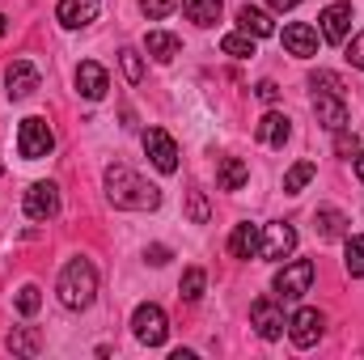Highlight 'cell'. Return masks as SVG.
Wrapping results in <instances>:
<instances>
[{"instance_id": "cell-34", "label": "cell", "mask_w": 364, "mask_h": 360, "mask_svg": "<svg viewBox=\"0 0 364 360\" xmlns=\"http://www.w3.org/2000/svg\"><path fill=\"white\" fill-rule=\"evenodd\" d=\"M339 140H335V149H339V157H356L360 153V140L356 136H348V132H335Z\"/></svg>"}, {"instance_id": "cell-21", "label": "cell", "mask_w": 364, "mask_h": 360, "mask_svg": "<svg viewBox=\"0 0 364 360\" xmlns=\"http://www.w3.org/2000/svg\"><path fill=\"white\" fill-rule=\"evenodd\" d=\"M216 179H220V191H242L246 179H250V170H246V162H242V157H225V162H220V170H216Z\"/></svg>"}, {"instance_id": "cell-11", "label": "cell", "mask_w": 364, "mask_h": 360, "mask_svg": "<svg viewBox=\"0 0 364 360\" xmlns=\"http://www.w3.org/2000/svg\"><path fill=\"white\" fill-rule=\"evenodd\" d=\"M292 246H296V229H292V225H284V221H275V225H267V238H263L259 255H263V259H272V263H279V259H288V255H292Z\"/></svg>"}, {"instance_id": "cell-24", "label": "cell", "mask_w": 364, "mask_h": 360, "mask_svg": "<svg viewBox=\"0 0 364 360\" xmlns=\"http://www.w3.org/2000/svg\"><path fill=\"white\" fill-rule=\"evenodd\" d=\"M314 174H318V166H314V162H296V166H292V170L284 174V191H288V195H296V191H305Z\"/></svg>"}, {"instance_id": "cell-30", "label": "cell", "mask_w": 364, "mask_h": 360, "mask_svg": "<svg viewBox=\"0 0 364 360\" xmlns=\"http://www.w3.org/2000/svg\"><path fill=\"white\" fill-rule=\"evenodd\" d=\"M348 275H364V238H348Z\"/></svg>"}, {"instance_id": "cell-15", "label": "cell", "mask_w": 364, "mask_h": 360, "mask_svg": "<svg viewBox=\"0 0 364 360\" xmlns=\"http://www.w3.org/2000/svg\"><path fill=\"white\" fill-rule=\"evenodd\" d=\"M77 90H81V97H90V102H102L106 90H110L106 68H102V64H93V60H85V64L77 68Z\"/></svg>"}, {"instance_id": "cell-6", "label": "cell", "mask_w": 364, "mask_h": 360, "mask_svg": "<svg viewBox=\"0 0 364 360\" xmlns=\"http://www.w3.org/2000/svg\"><path fill=\"white\" fill-rule=\"evenodd\" d=\"M26 216L30 221H55L60 216V186L55 182H30V191H26Z\"/></svg>"}, {"instance_id": "cell-35", "label": "cell", "mask_w": 364, "mask_h": 360, "mask_svg": "<svg viewBox=\"0 0 364 360\" xmlns=\"http://www.w3.org/2000/svg\"><path fill=\"white\" fill-rule=\"evenodd\" d=\"M348 64H352V68H364V30L348 43Z\"/></svg>"}, {"instance_id": "cell-38", "label": "cell", "mask_w": 364, "mask_h": 360, "mask_svg": "<svg viewBox=\"0 0 364 360\" xmlns=\"http://www.w3.org/2000/svg\"><path fill=\"white\" fill-rule=\"evenodd\" d=\"M267 4H272V9H279V13H288V9H296L301 0H267Z\"/></svg>"}, {"instance_id": "cell-7", "label": "cell", "mask_w": 364, "mask_h": 360, "mask_svg": "<svg viewBox=\"0 0 364 360\" xmlns=\"http://www.w3.org/2000/svg\"><path fill=\"white\" fill-rule=\"evenodd\" d=\"M144 153H149V162H153L161 174H174V170H178V144L170 140V132L149 127V132H144Z\"/></svg>"}, {"instance_id": "cell-20", "label": "cell", "mask_w": 364, "mask_h": 360, "mask_svg": "<svg viewBox=\"0 0 364 360\" xmlns=\"http://www.w3.org/2000/svg\"><path fill=\"white\" fill-rule=\"evenodd\" d=\"M284 140H288V119H284V115H275V110H267V115L259 119V144L284 149Z\"/></svg>"}, {"instance_id": "cell-12", "label": "cell", "mask_w": 364, "mask_h": 360, "mask_svg": "<svg viewBox=\"0 0 364 360\" xmlns=\"http://www.w3.org/2000/svg\"><path fill=\"white\" fill-rule=\"evenodd\" d=\"M318 26H322V38L326 43H343L348 38V30H352V4H326L322 9V17H318Z\"/></svg>"}, {"instance_id": "cell-37", "label": "cell", "mask_w": 364, "mask_h": 360, "mask_svg": "<svg viewBox=\"0 0 364 360\" xmlns=\"http://www.w3.org/2000/svg\"><path fill=\"white\" fill-rule=\"evenodd\" d=\"M149 263H153V268L170 263V250H166V246H149Z\"/></svg>"}, {"instance_id": "cell-25", "label": "cell", "mask_w": 364, "mask_h": 360, "mask_svg": "<svg viewBox=\"0 0 364 360\" xmlns=\"http://www.w3.org/2000/svg\"><path fill=\"white\" fill-rule=\"evenodd\" d=\"M220 51H225V55H237V60H250V55H255V38H250L246 30H242V34H225V38H220Z\"/></svg>"}, {"instance_id": "cell-27", "label": "cell", "mask_w": 364, "mask_h": 360, "mask_svg": "<svg viewBox=\"0 0 364 360\" xmlns=\"http://www.w3.org/2000/svg\"><path fill=\"white\" fill-rule=\"evenodd\" d=\"M203 284H208L203 268H186L182 271V301H199L203 297Z\"/></svg>"}, {"instance_id": "cell-13", "label": "cell", "mask_w": 364, "mask_h": 360, "mask_svg": "<svg viewBox=\"0 0 364 360\" xmlns=\"http://www.w3.org/2000/svg\"><path fill=\"white\" fill-rule=\"evenodd\" d=\"M284 47H288V55L309 60V55H318V30L305 26V21H288L284 26Z\"/></svg>"}, {"instance_id": "cell-18", "label": "cell", "mask_w": 364, "mask_h": 360, "mask_svg": "<svg viewBox=\"0 0 364 360\" xmlns=\"http://www.w3.org/2000/svg\"><path fill=\"white\" fill-rule=\"evenodd\" d=\"M237 26H242L250 38H272V34H275V21L263 13V9H255V4H242V13H237Z\"/></svg>"}, {"instance_id": "cell-5", "label": "cell", "mask_w": 364, "mask_h": 360, "mask_svg": "<svg viewBox=\"0 0 364 360\" xmlns=\"http://www.w3.org/2000/svg\"><path fill=\"white\" fill-rule=\"evenodd\" d=\"M17 149H21L26 162H38V157H47L55 149V136H51V127L43 119H26L21 132H17Z\"/></svg>"}, {"instance_id": "cell-9", "label": "cell", "mask_w": 364, "mask_h": 360, "mask_svg": "<svg viewBox=\"0 0 364 360\" xmlns=\"http://www.w3.org/2000/svg\"><path fill=\"white\" fill-rule=\"evenodd\" d=\"M322 327H326V318L318 314V309H296L292 314V322H288V335H292V344L296 348H314L318 339H322Z\"/></svg>"}, {"instance_id": "cell-17", "label": "cell", "mask_w": 364, "mask_h": 360, "mask_svg": "<svg viewBox=\"0 0 364 360\" xmlns=\"http://www.w3.org/2000/svg\"><path fill=\"white\" fill-rule=\"evenodd\" d=\"M259 246H263V233H259V225H237L233 229V238H229V250H233V259H255L259 255Z\"/></svg>"}, {"instance_id": "cell-31", "label": "cell", "mask_w": 364, "mask_h": 360, "mask_svg": "<svg viewBox=\"0 0 364 360\" xmlns=\"http://www.w3.org/2000/svg\"><path fill=\"white\" fill-rule=\"evenodd\" d=\"M178 9V0H140V13L149 17V21H157V17H166V13H174Z\"/></svg>"}, {"instance_id": "cell-19", "label": "cell", "mask_w": 364, "mask_h": 360, "mask_svg": "<svg viewBox=\"0 0 364 360\" xmlns=\"http://www.w3.org/2000/svg\"><path fill=\"white\" fill-rule=\"evenodd\" d=\"M144 47H149V55H153V60H161V64H170V60H174V55L182 51L178 34H166V30H149Z\"/></svg>"}, {"instance_id": "cell-33", "label": "cell", "mask_w": 364, "mask_h": 360, "mask_svg": "<svg viewBox=\"0 0 364 360\" xmlns=\"http://www.w3.org/2000/svg\"><path fill=\"white\" fill-rule=\"evenodd\" d=\"M38 305H43V297H38V288H34V284H26V288L17 292V309H21V314H34Z\"/></svg>"}, {"instance_id": "cell-3", "label": "cell", "mask_w": 364, "mask_h": 360, "mask_svg": "<svg viewBox=\"0 0 364 360\" xmlns=\"http://www.w3.org/2000/svg\"><path fill=\"white\" fill-rule=\"evenodd\" d=\"M132 331H136V339H140V344L161 348V344H166V335H170V322H166L161 305H136V314H132Z\"/></svg>"}, {"instance_id": "cell-16", "label": "cell", "mask_w": 364, "mask_h": 360, "mask_svg": "<svg viewBox=\"0 0 364 360\" xmlns=\"http://www.w3.org/2000/svg\"><path fill=\"white\" fill-rule=\"evenodd\" d=\"M97 0H60V9H55V17H60V26H68V30H81V26H90L97 21Z\"/></svg>"}, {"instance_id": "cell-40", "label": "cell", "mask_w": 364, "mask_h": 360, "mask_svg": "<svg viewBox=\"0 0 364 360\" xmlns=\"http://www.w3.org/2000/svg\"><path fill=\"white\" fill-rule=\"evenodd\" d=\"M4 30H9V21H4V13H0V38H4Z\"/></svg>"}, {"instance_id": "cell-8", "label": "cell", "mask_w": 364, "mask_h": 360, "mask_svg": "<svg viewBox=\"0 0 364 360\" xmlns=\"http://www.w3.org/2000/svg\"><path fill=\"white\" fill-rule=\"evenodd\" d=\"M314 110H318V123L326 132H343L348 127V102H343V93L314 90Z\"/></svg>"}, {"instance_id": "cell-4", "label": "cell", "mask_w": 364, "mask_h": 360, "mask_svg": "<svg viewBox=\"0 0 364 360\" xmlns=\"http://www.w3.org/2000/svg\"><path fill=\"white\" fill-rule=\"evenodd\" d=\"M309 284H314V263L309 259H296V263H288V268L275 275V297L279 301H301L309 292Z\"/></svg>"}, {"instance_id": "cell-26", "label": "cell", "mask_w": 364, "mask_h": 360, "mask_svg": "<svg viewBox=\"0 0 364 360\" xmlns=\"http://www.w3.org/2000/svg\"><path fill=\"white\" fill-rule=\"evenodd\" d=\"M119 64H123V77H127L132 85H140V81H144V60H140V51H136V47H123V51H119Z\"/></svg>"}, {"instance_id": "cell-32", "label": "cell", "mask_w": 364, "mask_h": 360, "mask_svg": "<svg viewBox=\"0 0 364 360\" xmlns=\"http://www.w3.org/2000/svg\"><path fill=\"white\" fill-rule=\"evenodd\" d=\"M309 85H314V90H331V93H343V81H339L335 73H326V68H318V73L309 77Z\"/></svg>"}, {"instance_id": "cell-14", "label": "cell", "mask_w": 364, "mask_h": 360, "mask_svg": "<svg viewBox=\"0 0 364 360\" xmlns=\"http://www.w3.org/2000/svg\"><path fill=\"white\" fill-rule=\"evenodd\" d=\"M4 81H9V97H30L43 85V77H38V68L30 60H13L9 73H4Z\"/></svg>"}, {"instance_id": "cell-23", "label": "cell", "mask_w": 364, "mask_h": 360, "mask_svg": "<svg viewBox=\"0 0 364 360\" xmlns=\"http://www.w3.org/2000/svg\"><path fill=\"white\" fill-rule=\"evenodd\" d=\"M182 13L195 21V26H212L220 17V0H182Z\"/></svg>"}, {"instance_id": "cell-28", "label": "cell", "mask_w": 364, "mask_h": 360, "mask_svg": "<svg viewBox=\"0 0 364 360\" xmlns=\"http://www.w3.org/2000/svg\"><path fill=\"white\" fill-rule=\"evenodd\" d=\"M186 212H191V221H195V225H208V216H212L208 195H203V191H191V195H186Z\"/></svg>"}, {"instance_id": "cell-2", "label": "cell", "mask_w": 364, "mask_h": 360, "mask_svg": "<svg viewBox=\"0 0 364 360\" xmlns=\"http://www.w3.org/2000/svg\"><path fill=\"white\" fill-rule=\"evenodd\" d=\"M60 301L68 309H85L93 297H97V271H93L90 259H73L68 268L60 271V284H55Z\"/></svg>"}, {"instance_id": "cell-39", "label": "cell", "mask_w": 364, "mask_h": 360, "mask_svg": "<svg viewBox=\"0 0 364 360\" xmlns=\"http://www.w3.org/2000/svg\"><path fill=\"white\" fill-rule=\"evenodd\" d=\"M356 179L364 182V149H360V153H356Z\"/></svg>"}, {"instance_id": "cell-22", "label": "cell", "mask_w": 364, "mask_h": 360, "mask_svg": "<svg viewBox=\"0 0 364 360\" xmlns=\"http://www.w3.org/2000/svg\"><path fill=\"white\" fill-rule=\"evenodd\" d=\"M343 225H348V216L339 212V208H318V233L326 238V242H335V238H343Z\"/></svg>"}, {"instance_id": "cell-36", "label": "cell", "mask_w": 364, "mask_h": 360, "mask_svg": "<svg viewBox=\"0 0 364 360\" xmlns=\"http://www.w3.org/2000/svg\"><path fill=\"white\" fill-rule=\"evenodd\" d=\"M259 97H263V102H279V85H275V81H259Z\"/></svg>"}, {"instance_id": "cell-10", "label": "cell", "mask_w": 364, "mask_h": 360, "mask_svg": "<svg viewBox=\"0 0 364 360\" xmlns=\"http://www.w3.org/2000/svg\"><path fill=\"white\" fill-rule=\"evenodd\" d=\"M250 318H255V331H259L267 344L279 339V335H284V327H288V322H284V314H279V305H275L272 297H259V301L250 305Z\"/></svg>"}, {"instance_id": "cell-1", "label": "cell", "mask_w": 364, "mask_h": 360, "mask_svg": "<svg viewBox=\"0 0 364 360\" xmlns=\"http://www.w3.org/2000/svg\"><path fill=\"white\" fill-rule=\"evenodd\" d=\"M106 195H110L114 208H127V212H153L161 203V191L153 182H144L136 170H127V166L106 170Z\"/></svg>"}, {"instance_id": "cell-29", "label": "cell", "mask_w": 364, "mask_h": 360, "mask_svg": "<svg viewBox=\"0 0 364 360\" xmlns=\"http://www.w3.org/2000/svg\"><path fill=\"white\" fill-rule=\"evenodd\" d=\"M9 348H13V352H21V356H34L43 344H38V335H34V331H13V335H9Z\"/></svg>"}]
</instances>
